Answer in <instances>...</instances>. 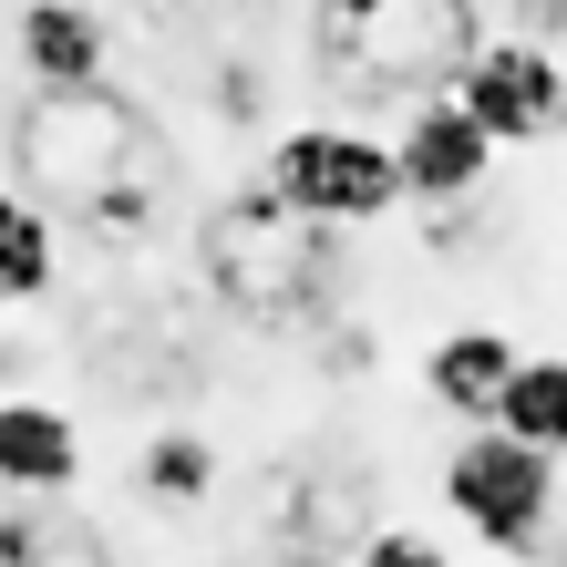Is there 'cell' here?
<instances>
[{
  "mask_svg": "<svg viewBox=\"0 0 567 567\" xmlns=\"http://www.w3.org/2000/svg\"><path fill=\"white\" fill-rule=\"evenodd\" d=\"M52 279H62L52 217L31 207V196L0 186V310H21V299H52Z\"/></svg>",
  "mask_w": 567,
  "mask_h": 567,
  "instance_id": "7c38bea8",
  "label": "cell"
},
{
  "mask_svg": "<svg viewBox=\"0 0 567 567\" xmlns=\"http://www.w3.org/2000/svg\"><path fill=\"white\" fill-rule=\"evenodd\" d=\"M557 567H567V547H557Z\"/></svg>",
  "mask_w": 567,
  "mask_h": 567,
  "instance_id": "ffe728a7",
  "label": "cell"
},
{
  "mask_svg": "<svg viewBox=\"0 0 567 567\" xmlns=\"http://www.w3.org/2000/svg\"><path fill=\"white\" fill-rule=\"evenodd\" d=\"M207 279L238 299L248 320H299L320 299V279H330V227L289 217L269 186H248L238 207H217V227H207Z\"/></svg>",
  "mask_w": 567,
  "mask_h": 567,
  "instance_id": "5b68a950",
  "label": "cell"
},
{
  "mask_svg": "<svg viewBox=\"0 0 567 567\" xmlns=\"http://www.w3.org/2000/svg\"><path fill=\"white\" fill-rule=\"evenodd\" d=\"M351 567H454V557H444V537H423V526H382V537H361Z\"/></svg>",
  "mask_w": 567,
  "mask_h": 567,
  "instance_id": "5bb4252c",
  "label": "cell"
},
{
  "mask_svg": "<svg viewBox=\"0 0 567 567\" xmlns=\"http://www.w3.org/2000/svg\"><path fill=\"white\" fill-rule=\"evenodd\" d=\"M475 0H310V52L330 93H454V73L475 62Z\"/></svg>",
  "mask_w": 567,
  "mask_h": 567,
  "instance_id": "6da1fadb",
  "label": "cell"
},
{
  "mask_svg": "<svg viewBox=\"0 0 567 567\" xmlns=\"http://www.w3.org/2000/svg\"><path fill=\"white\" fill-rule=\"evenodd\" d=\"M516 341H506V330H485V320H464V330H444V341H433L423 351V392H433V403H444L464 433H475V423H495V403H506V382H516Z\"/></svg>",
  "mask_w": 567,
  "mask_h": 567,
  "instance_id": "30bf717a",
  "label": "cell"
},
{
  "mask_svg": "<svg viewBox=\"0 0 567 567\" xmlns=\"http://www.w3.org/2000/svg\"><path fill=\"white\" fill-rule=\"evenodd\" d=\"M495 433H516V444H537L567 464V351H526L506 403H495Z\"/></svg>",
  "mask_w": 567,
  "mask_h": 567,
  "instance_id": "8fae6325",
  "label": "cell"
},
{
  "mask_svg": "<svg viewBox=\"0 0 567 567\" xmlns=\"http://www.w3.org/2000/svg\"><path fill=\"white\" fill-rule=\"evenodd\" d=\"M454 104L495 135V155H506V145H547L557 104H567V62H557V42L495 31V42H475V62L454 73Z\"/></svg>",
  "mask_w": 567,
  "mask_h": 567,
  "instance_id": "8992f818",
  "label": "cell"
},
{
  "mask_svg": "<svg viewBox=\"0 0 567 567\" xmlns=\"http://www.w3.org/2000/svg\"><path fill=\"white\" fill-rule=\"evenodd\" d=\"M83 475V433L42 392H0V495H62Z\"/></svg>",
  "mask_w": 567,
  "mask_h": 567,
  "instance_id": "9c48e42d",
  "label": "cell"
},
{
  "mask_svg": "<svg viewBox=\"0 0 567 567\" xmlns=\"http://www.w3.org/2000/svg\"><path fill=\"white\" fill-rule=\"evenodd\" d=\"M21 73L42 83V93H93L104 83V62H114V31L93 0H21Z\"/></svg>",
  "mask_w": 567,
  "mask_h": 567,
  "instance_id": "ba28073f",
  "label": "cell"
},
{
  "mask_svg": "<svg viewBox=\"0 0 567 567\" xmlns=\"http://www.w3.org/2000/svg\"><path fill=\"white\" fill-rule=\"evenodd\" d=\"M392 165H403V196L413 207H475L485 176H495V135L475 114L454 104V93H423V104H403V124H392Z\"/></svg>",
  "mask_w": 567,
  "mask_h": 567,
  "instance_id": "52a82bcc",
  "label": "cell"
},
{
  "mask_svg": "<svg viewBox=\"0 0 567 567\" xmlns=\"http://www.w3.org/2000/svg\"><path fill=\"white\" fill-rule=\"evenodd\" d=\"M217 567H238V557H217Z\"/></svg>",
  "mask_w": 567,
  "mask_h": 567,
  "instance_id": "d6986e66",
  "label": "cell"
},
{
  "mask_svg": "<svg viewBox=\"0 0 567 567\" xmlns=\"http://www.w3.org/2000/svg\"><path fill=\"white\" fill-rule=\"evenodd\" d=\"M279 567H351V557H320V547H299V557H279Z\"/></svg>",
  "mask_w": 567,
  "mask_h": 567,
  "instance_id": "e0dca14e",
  "label": "cell"
},
{
  "mask_svg": "<svg viewBox=\"0 0 567 567\" xmlns=\"http://www.w3.org/2000/svg\"><path fill=\"white\" fill-rule=\"evenodd\" d=\"M258 186H269L289 217H310V227H372V217L403 207L392 135H372V124H289V135L258 155Z\"/></svg>",
  "mask_w": 567,
  "mask_h": 567,
  "instance_id": "277c9868",
  "label": "cell"
},
{
  "mask_svg": "<svg viewBox=\"0 0 567 567\" xmlns=\"http://www.w3.org/2000/svg\"><path fill=\"white\" fill-rule=\"evenodd\" d=\"M135 485L155 495V506H207V495H217V444H207V433H155V444H145V464H135Z\"/></svg>",
  "mask_w": 567,
  "mask_h": 567,
  "instance_id": "4fadbf2b",
  "label": "cell"
},
{
  "mask_svg": "<svg viewBox=\"0 0 567 567\" xmlns=\"http://www.w3.org/2000/svg\"><path fill=\"white\" fill-rule=\"evenodd\" d=\"M21 165L52 196H73L83 217H124V227L165 196V145L145 135L135 104H114L104 83L93 93H42V104L21 114Z\"/></svg>",
  "mask_w": 567,
  "mask_h": 567,
  "instance_id": "7a4b0ae2",
  "label": "cell"
},
{
  "mask_svg": "<svg viewBox=\"0 0 567 567\" xmlns=\"http://www.w3.org/2000/svg\"><path fill=\"white\" fill-rule=\"evenodd\" d=\"M516 31H526V42H557V31H567V0H516Z\"/></svg>",
  "mask_w": 567,
  "mask_h": 567,
  "instance_id": "2e32d148",
  "label": "cell"
},
{
  "mask_svg": "<svg viewBox=\"0 0 567 567\" xmlns=\"http://www.w3.org/2000/svg\"><path fill=\"white\" fill-rule=\"evenodd\" d=\"M444 506H454V526H464L485 557L537 567V557H557V454H537V444H516V433L475 423V433L444 454Z\"/></svg>",
  "mask_w": 567,
  "mask_h": 567,
  "instance_id": "3957f363",
  "label": "cell"
},
{
  "mask_svg": "<svg viewBox=\"0 0 567 567\" xmlns=\"http://www.w3.org/2000/svg\"><path fill=\"white\" fill-rule=\"evenodd\" d=\"M557 145H567V104H557Z\"/></svg>",
  "mask_w": 567,
  "mask_h": 567,
  "instance_id": "ac0fdd59",
  "label": "cell"
},
{
  "mask_svg": "<svg viewBox=\"0 0 567 567\" xmlns=\"http://www.w3.org/2000/svg\"><path fill=\"white\" fill-rule=\"evenodd\" d=\"M31 567H104V547H93V537H73V526H52V516H42V537H31Z\"/></svg>",
  "mask_w": 567,
  "mask_h": 567,
  "instance_id": "9a60e30c",
  "label": "cell"
}]
</instances>
